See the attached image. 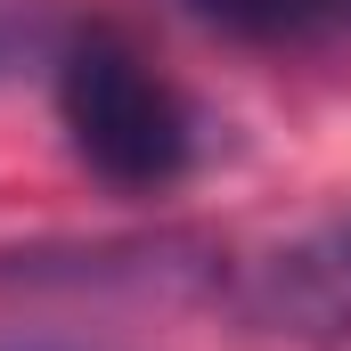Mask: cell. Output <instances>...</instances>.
Masks as SVG:
<instances>
[{
    "label": "cell",
    "instance_id": "cell-2",
    "mask_svg": "<svg viewBox=\"0 0 351 351\" xmlns=\"http://www.w3.org/2000/svg\"><path fill=\"white\" fill-rule=\"evenodd\" d=\"M188 16L229 41H286V49L351 41V0H188Z\"/></svg>",
    "mask_w": 351,
    "mask_h": 351
},
{
    "label": "cell",
    "instance_id": "cell-4",
    "mask_svg": "<svg viewBox=\"0 0 351 351\" xmlns=\"http://www.w3.org/2000/svg\"><path fill=\"white\" fill-rule=\"evenodd\" d=\"M319 351H351V311H335V319L319 327Z\"/></svg>",
    "mask_w": 351,
    "mask_h": 351
},
{
    "label": "cell",
    "instance_id": "cell-3",
    "mask_svg": "<svg viewBox=\"0 0 351 351\" xmlns=\"http://www.w3.org/2000/svg\"><path fill=\"white\" fill-rule=\"evenodd\" d=\"M302 269H311L319 286H335V294H351V229H335V237H319V245L302 254Z\"/></svg>",
    "mask_w": 351,
    "mask_h": 351
},
{
    "label": "cell",
    "instance_id": "cell-1",
    "mask_svg": "<svg viewBox=\"0 0 351 351\" xmlns=\"http://www.w3.org/2000/svg\"><path fill=\"white\" fill-rule=\"evenodd\" d=\"M49 98H58V131L82 156V172L123 196H156L196 164V106L106 25H90L58 49Z\"/></svg>",
    "mask_w": 351,
    "mask_h": 351
}]
</instances>
